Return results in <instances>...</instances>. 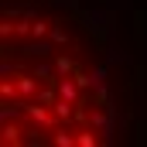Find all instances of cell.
<instances>
[{"label": "cell", "mask_w": 147, "mask_h": 147, "mask_svg": "<svg viewBox=\"0 0 147 147\" xmlns=\"http://www.w3.org/2000/svg\"><path fill=\"white\" fill-rule=\"evenodd\" d=\"M116 99L86 38L55 14L0 7V147H99Z\"/></svg>", "instance_id": "6da1fadb"}]
</instances>
